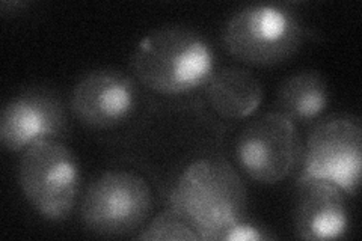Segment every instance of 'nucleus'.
<instances>
[{
	"instance_id": "nucleus-1",
	"label": "nucleus",
	"mask_w": 362,
	"mask_h": 241,
	"mask_svg": "<svg viewBox=\"0 0 362 241\" xmlns=\"http://www.w3.org/2000/svg\"><path fill=\"white\" fill-rule=\"evenodd\" d=\"M130 68L141 85L160 95H181L206 86L216 73L209 41L186 26H165L136 47Z\"/></svg>"
},
{
	"instance_id": "nucleus-2",
	"label": "nucleus",
	"mask_w": 362,
	"mask_h": 241,
	"mask_svg": "<svg viewBox=\"0 0 362 241\" xmlns=\"http://www.w3.org/2000/svg\"><path fill=\"white\" fill-rule=\"evenodd\" d=\"M169 201L171 208L186 217L201 240L216 241L243 221L246 190L228 163L201 158L185 169Z\"/></svg>"
},
{
	"instance_id": "nucleus-3",
	"label": "nucleus",
	"mask_w": 362,
	"mask_h": 241,
	"mask_svg": "<svg viewBox=\"0 0 362 241\" xmlns=\"http://www.w3.org/2000/svg\"><path fill=\"white\" fill-rule=\"evenodd\" d=\"M305 28L288 6L252 4L228 18L222 30L225 50L235 59L254 66H274L298 53Z\"/></svg>"
},
{
	"instance_id": "nucleus-4",
	"label": "nucleus",
	"mask_w": 362,
	"mask_h": 241,
	"mask_svg": "<svg viewBox=\"0 0 362 241\" xmlns=\"http://www.w3.org/2000/svg\"><path fill=\"white\" fill-rule=\"evenodd\" d=\"M18 184L33 211L49 222H62L76 205L81 169L64 143L38 141L20 157Z\"/></svg>"
},
{
	"instance_id": "nucleus-5",
	"label": "nucleus",
	"mask_w": 362,
	"mask_h": 241,
	"mask_svg": "<svg viewBox=\"0 0 362 241\" xmlns=\"http://www.w3.org/2000/svg\"><path fill=\"white\" fill-rule=\"evenodd\" d=\"M151 210L148 182L130 170H109L88 187L81 217L90 233L121 237L139 229Z\"/></svg>"
},
{
	"instance_id": "nucleus-6",
	"label": "nucleus",
	"mask_w": 362,
	"mask_h": 241,
	"mask_svg": "<svg viewBox=\"0 0 362 241\" xmlns=\"http://www.w3.org/2000/svg\"><path fill=\"white\" fill-rule=\"evenodd\" d=\"M300 178L331 181L346 194H355L362 169V127L350 114H334L310 133L302 153Z\"/></svg>"
},
{
	"instance_id": "nucleus-7",
	"label": "nucleus",
	"mask_w": 362,
	"mask_h": 241,
	"mask_svg": "<svg viewBox=\"0 0 362 241\" xmlns=\"http://www.w3.org/2000/svg\"><path fill=\"white\" fill-rule=\"evenodd\" d=\"M299 157L296 124L278 110L249 122L235 139L237 165L259 184L272 186L286 180Z\"/></svg>"
},
{
	"instance_id": "nucleus-8",
	"label": "nucleus",
	"mask_w": 362,
	"mask_h": 241,
	"mask_svg": "<svg viewBox=\"0 0 362 241\" xmlns=\"http://www.w3.org/2000/svg\"><path fill=\"white\" fill-rule=\"evenodd\" d=\"M66 130L62 101L47 88L23 90L0 113V142L9 153H23L38 141H59Z\"/></svg>"
},
{
	"instance_id": "nucleus-9",
	"label": "nucleus",
	"mask_w": 362,
	"mask_h": 241,
	"mask_svg": "<svg viewBox=\"0 0 362 241\" xmlns=\"http://www.w3.org/2000/svg\"><path fill=\"white\" fill-rule=\"evenodd\" d=\"M138 102L136 82L117 70H94L85 74L70 97L74 117L89 129L107 130L127 121Z\"/></svg>"
},
{
	"instance_id": "nucleus-10",
	"label": "nucleus",
	"mask_w": 362,
	"mask_h": 241,
	"mask_svg": "<svg viewBox=\"0 0 362 241\" xmlns=\"http://www.w3.org/2000/svg\"><path fill=\"white\" fill-rule=\"evenodd\" d=\"M350 226L346 192L331 181L299 178L294 231L302 240L343 238Z\"/></svg>"
},
{
	"instance_id": "nucleus-11",
	"label": "nucleus",
	"mask_w": 362,
	"mask_h": 241,
	"mask_svg": "<svg viewBox=\"0 0 362 241\" xmlns=\"http://www.w3.org/2000/svg\"><path fill=\"white\" fill-rule=\"evenodd\" d=\"M211 109L225 119H245L254 114L263 101L259 80L245 68L228 66L216 71L206 85Z\"/></svg>"
},
{
	"instance_id": "nucleus-12",
	"label": "nucleus",
	"mask_w": 362,
	"mask_h": 241,
	"mask_svg": "<svg viewBox=\"0 0 362 241\" xmlns=\"http://www.w3.org/2000/svg\"><path fill=\"white\" fill-rule=\"evenodd\" d=\"M329 105V89L317 71H300L281 83L276 95L278 112L294 124L317 119Z\"/></svg>"
},
{
	"instance_id": "nucleus-13",
	"label": "nucleus",
	"mask_w": 362,
	"mask_h": 241,
	"mask_svg": "<svg viewBox=\"0 0 362 241\" xmlns=\"http://www.w3.org/2000/svg\"><path fill=\"white\" fill-rule=\"evenodd\" d=\"M139 240H181V241H201L195 228L192 226L185 216L174 208H169L158 214L156 219L144 229L138 237Z\"/></svg>"
},
{
	"instance_id": "nucleus-14",
	"label": "nucleus",
	"mask_w": 362,
	"mask_h": 241,
	"mask_svg": "<svg viewBox=\"0 0 362 241\" xmlns=\"http://www.w3.org/2000/svg\"><path fill=\"white\" fill-rule=\"evenodd\" d=\"M267 238H270V235L263 233L262 229H258L257 226L246 223L245 221L233 225L223 237L225 241H259Z\"/></svg>"
}]
</instances>
